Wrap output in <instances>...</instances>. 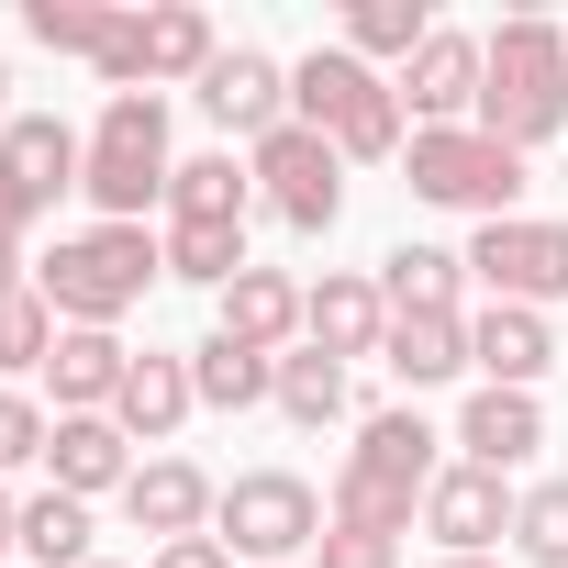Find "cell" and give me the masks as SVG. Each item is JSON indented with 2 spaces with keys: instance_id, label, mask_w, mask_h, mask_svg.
Here are the masks:
<instances>
[{
  "instance_id": "6da1fadb",
  "label": "cell",
  "mask_w": 568,
  "mask_h": 568,
  "mask_svg": "<svg viewBox=\"0 0 568 568\" xmlns=\"http://www.w3.org/2000/svg\"><path fill=\"white\" fill-rule=\"evenodd\" d=\"M446 435L402 402V413H368L357 424V446H346V468H335V490H324V524H346V535H413V513H424V490L446 479V457H435Z\"/></svg>"
},
{
  "instance_id": "7a4b0ae2",
  "label": "cell",
  "mask_w": 568,
  "mask_h": 568,
  "mask_svg": "<svg viewBox=\"0 0 568 568\" xmlns=\"http://www.w3.org/2000/svg\"><path fill=\"white\" fill-rule=\"evenodd\" d=\"M490 145L535 156L568 134V34L546 12H513L501 34H479V112H468Z\"/></svg>"
},
{
  "instance_id": "3957f363",
  "label": "cell",
  "mask_w": 568,
  "mask_h": 568,
  "mask_svg": "<svg viewBox=\"0 0 568 568\" xmlns=\"http://www.w3.org/2000/svg\"><path fill=\"white\" fill-rule=\"evenodd\" d=\"M156 278H168V234H145V223H90V234H57V256H34L45 313L79 335H123V313Z\"/></svg>"
},
{
  "instance_id": "277c9868",
  "label": "cell",
  "mask_w": 568,
  "mask_h": 568,
  "mask_svg": "<svg viewBox=\"0 0 568 568\" xmlns=\"http://www.w3.org/2000/svg\"><path fill=\"white\" fill-rule=\"evenodd\" d=\"M291 123H313L346 168H390V156L413 145L402 90H390L368 57H346V45H313V57L291 68Z\"/></svg>"
},
{
  "instance_id": "5b68a950",
  "label": "cell",
  "mask_w": 568,
  "mask_h": 568,
  "mask_svg": "<svg viewBox=\"0 0 568 568\" xmlns=\"http://www.w3.org/2000/svg\"><path fill=\"white\" fill-rule=\"evenodd\" d=\"M179 156H168V90H112L101 123H90V201L101 223H145V201H168Z\"/></svg>"
},
{
  "instance_id": "8992f818",
  "label": "cell",
  "mask_w": 568,
  "mask_h": 568,
  "mask_svg": "<svg viewBox=\"0 0 568 568\" xmlns=\"http://www.w3.org/2000/svg\"><path fill=\"white\" fill-rule=\"evenodd\" d=\"M402 190L435 201V212H479V223H513L524 201V156L490 145L479 123H446V134H413L402 145Z\"/></svg>"
},
{
  "instance_id": "52a82bcc",
  "label": "cell",
  "mask_w": 568,
  "mask_h": 568,
  "mask_svg": "<svg viewBox=\"0 0 568 568\" xmlns=\"http://www.w3.org/2000/svg\"><path fill=\"white\" fill-rule=\"evenodd\" d=\"M223 57V34H212V12L201 0H156V12H112V34H101V79L112 90H168V79H190L201 90V68Z\"/></svg>"
},
{
  "instance_id": "ba28073f",
  "label": "cell",
  "mask_w": 568,
  "mask_h": 568,
  "mask_svg": "<svg viewBox=\"0 0 568 568\" xmlns=\"http://www.w3.org/2000/svg\"><path fill=\"white\" fill-rule=\"evenodd\" d=\"M212 535H223L234 557H302V546H324V490H313L302 468H234Z\"/></svg>"
},
{
  "instance_id": "9c48e42d",
  "label": "cell",
  "mask_w": 568,
  "mask_h": 568,
  "mask_svg": "<svg viewBox=\"0 0 568 568\" xmlns=\"http://www.w3.org/2000/svg\"><path fill=\"white\" fill-rule=\"evenodd\" d=\"M245 168H256V201L291 223V234H335V212H346V156H335L313 123H278L267 145H245Z\"/></svg>"
},
{
  "instance_id": "30bf717a",
  "label": "cell",
  "mask_w": 568,
  "mask_h": 568,
  "mask_svg": "<svg viewBox=\"0 0 568 568\" xmlns=\"http://www.w3.org/2000/svg\"><path fill=\"white\" fill-rule=\"evenodd\" d=\"M468 278H479L490 302H524V313L568 302V223H546V212L479 223V245H468Z\"/></svg>"
},
{
  "instance_id": "8fae6325",
  "label": "cell",
  "mask_w": 568,
  "mask_h": 568,
  "mask_svg": "<svg viewBox=\"0 0 568 568\" xmlns=\"http://www.w3.org/2000/svg\"><path fill=\"white\" fill-rule=\"evenodd\" d=\"M513 513H524V490H513L501 468H468V457H446V479L424 490V535H435L446 557H490V546L513 535Z\"/></svg>"
},
{
  "instance_id": "7c38bea8",
  "label": "cell",
  "mask_w": 568,
  "mask_h": 568,
  "mask_svg": "<svg viewBox=\"0 0 568 568\" xmlns=\"http://www.w3.org/2000/svg\"><path fill=\"white\" fill-rule=\"evenodd\" d=\"M223 134H245V145H267L278 123H291V68H278L267 45H223L212 68H201V90H190Z\"/></svg>"
},
{
  "instance_id": "4fadbf2b",
  "label": "cell",
  "mask_w": 568,
  "mask_h": 568,
  "mask_svg": "<svg viewBox=\"0 0 568 568\" xmlns=\"http://www.w3.org/2000/svg\"><path fill=\"white\" fill-rule=\"evenodd\" d=\"M390 90H402V112H413V134H446V123H468V112H479V34H457V23H435V34L413 45V68H402Z\"/></svg>"
},
{
  "instance_id": "5bb4252c",
  "label": "cell",
  "mask_w": 568,
  "mask_h": 568,
  "mask_svg": "<svg viewBox=\"0 0 568 568\" xmlns=\"http://www.w3.org/2000/svg\"><path fill=\"white\" fill-rule=\"evenodd\" d=\"M379 335H390V302H379L368 267H324L313 291H302V346H324L335 368L346 357H379Z\"/></svg>"
},
{
  "instance_id": "9a60e30c",
  "label": "cell",
  "mask_w": 568,
  "mask_h": 568,
  "mask_svg": "<svg viewBox=\"0 0 568 568\" xmlns=\"http://www.w3.org/2000/svg\"><path fill=\"white\" fill-rule=\"evenodd\" d=\"M468 368H479V390H535L557 368V324L524 302H490V313H468Z\"/></svg>"
},
{
  "instance_id": "2e32d148",
  "label": "cell",
  "mask_w": 568,
  "mask_h": 568,
  "mask_svg": "<svg viewBox=\"0 0 568 568\" xmlns=\"http://www.w3.org/2000/svg\"><path fill=\"white\" fill-rule=\"evenodd\" d=\"M45 468H57V490L68 501H101V490H134V435L112 424V413H57V435H45Z\"/></svg>"
},
{
  "instance_id": "e0dca14e",
  "label": "cell",
  "mask_w": 568,
  "mask_h": 568,
  "mask_svg": "<svg viewBox=\"0 0 568 568\" xmlns=\"http://www.w3.org/2000/svg\"><path fill=\"white\" fill-rule=\"evenodd\" d=\"M123 513H134V535L179 546V535H212L223 479H212V468H190V457H145V468H134V490H123Z\"/></svg>"
},
{
  "instance_id": "ac0fdd59",
  "label": "cell",
  "mask_w": 568,
  "mask_h": 568,
  "mask_svg": "<svg viewBox=\"0 0 568 568\" xmlns=\"http://www.w3.org/2000/svg\"><path fill=\"white\" fill-rule=\"evenodd\" d=\"M0 168L23 179V201H34V212H57V201L90 179V134H68L57 112H12V123H0Z\"/></svg>"
},
{
  "instance_id": "d6986e66",
  "label": "cell",
  "mask_w": 568,
  "mask_h": 568,
  "mask_svg": "<svg viewBox=\"0 0 568 568\" xmlns=\"http://www.w3.org/2000/svg\"><path fill=\"white\" fill-rule=\"evenodd\" d=\"M535 446H546V402L535 390H468V413H457V457L468 468H501L513 479Z\"/></svg>"
},
{
  "instance_id": "ffe728a7",
  "label": "cell",
  "mask_w": 568,
  "mask_h": 568,
  "mask_svg": "<svg viewBox=\"0 0 568 568\" xmlns=\"http://www.w3.org/2000/svg\"><path fill=\"white\" fill-rule=\"evenodd\" d=\"M212 335H234V346H256V357H291V335H302V278H291V267H245L234 291H223V313H212Z\"/></svg>"
},
{
  "instance_id": "44dd1931",
  "label": "cell",
  "mask_w": 568,
  "mask_h": 568,
  "mask_svg": "<svg viewBox=\"0 0 568 568\" xmlns=\"http://www.w3.org/2000/svg\"><path fill=\"white\" fill-rule=\"evenodd\" d=\"M379 368H390L402 390H446V379H468V313H390Z\"/></svg>"
},
{
  "instance_id": "7402d4cb",
  "label": "cell",
  "mask_w": 568,
  "mask_h": 568,
  "mask_svg": "<svg viewBox=\"0 0 568 568\" xmlns=\"http://www.w3.org/2000/svg\"><path fill=\"white\" fill-rule=\"evenodd\" d=\"M190 413H201V390H190V357H156V346H145V357L123 368V402H112V424H123L134 446H168Z\"/></svg>"
},
{
  "instance_id": "603a6c76",
  "label": "cell",
  "mask_w": 568,
  "mask_h": 568,
  "mask_svg": "<svg viewBox=\"0 0 568 568\" xmlns=\"http://www.w3.org/2000/svg\"><path fill=\"white\" fill-rule=\"evenodd\" d=\"M123 368H134V346L123 335H57V357H45V390H57V413H112L123 402Z\"/></svg>"
},
{
  "instance_id": "cb8c5ba5",
  "label": "cell",
  "mask_w": 568,
  "mask_h": 568,
  "mask_svg": "<svg viewBox=\"0 0 568 568\" xmlns=\"http://www.w3.org/2000/svg\"><path fill=\"white\" fill-rule=\"evenodd\" d=\"M190 390H201V413H256V402H278V357H256L234 335H201L190 346Z\"/></svg>"
},
{
  "instance_id": "d4e9b609",
  "label": "cell",
  "mask_w": 568,
  "mask_h": 568,
  "mask_svg": "<svg viewBox=\"0 0 568 568\" xmlns=\"http://www.w3.org/2000/svg\"><path fill=\"white\" fill-rule=\"evenodd\" d=\"M245 201H256V168H234V145L179 156V179H168V223H245Z\"/></svg>"
},
{
  "instance_id": "484cf974",
  "label": "cell",
  "mask_w": 568,
  "mask_h": 568,
  "mask_svg": "<svg viewBox=\"0 0 568 568\" xmlns=\"http://www.w3.org/2000/svg\"><path fill=\"white\" fill-rule=\"evenodd\" d=\"M457 291H468V256L457 245H390L379 256V302L390 313H457Z\"/></svg>"
},
{
  "instance_id": "4316f807",
  "label": "cell",
  "mask_w": 568,
  "mask_h": 568,
  "mask_svg": "<svg viewBox=\"0 0 568 568\" xmlns=\"http://www.w3.org/2000/svg\"><path fill=\"white\" fill-rule=\"evenodd\" d=\"M256 256H245V223H168V278H190V291H234Z\"/></svg>"
},
{
  "instance_id": "83f0119b",
  "label": "cell",
  "mask_w": 568,
  "mask_h": 568,
  "mask_svg": "<svg viewBox=\"0 0 568 568\" xmlns=\"http://www.w3.org/2000/svg\"><path fill=\"white\" fill-rule=\"evenodd\" d=\"M278 413H291L302 435H324V424H346V368H335L324 346H302V357H278Z\"/></svg>"
},
{
  "instance_id": "f1b7e54d",
  "label": "cell",
  "mask_w": 568,
  "mask_h": 568,
  "mask_svg": "<svg viewBox=\"0 0 568 568\" xmlns=\"http://www.w3.org/2000/svg\"><path fill=\"white\" fill-rule=\"evenodd\" d=\"M23 557H34V568H90V501L34 490V501H23Z\"/></svg>"
},
{
  "instance_id": "f546056e",
  "label": "cell",
  "mask_w": 568,
  "mask_h": 568,
  "mask_svg": "<svg viewBox=\"0 0 568 568\" xmlns=\"http://www.w3.org/2000/svg\"><path fill=\"white\" fill-rule=\"evenodd\" d=\"M424 34H435L424 0H346V57H402V68H413Z\"/></svg>"
},
{
  "instance_id": "4dcf8cb0",
  "label": "cell",
  "mask_w": 568,
  "mask_h": 568,
  "mask_svg": "<svg viewBox=\"0 0 568 568\" xmlns=\"http://www.w3.org/2000/svg\"><path fill=\"white\" fill-rule=\"evenodd\" d=\"M57 313H45V291H12L0 302V379H45V357H57Z\"/></svg>"
},
{
  "instance_id": "1f68e13d",
  "label": "cell",
  "mask_w": 568,
  "mask_h": 568,
  "mask_svg": "<svg viewBox=\"0 0 568 568\" xmlns=\"http://www.w3.org/2000/svg\"><path fill=\"white\" fill-rule=\"evenodd\" d=\"M513 557H524V568H568V479H535V490H524Z\"/></svg>"
},
{
  "instance_id": "d6a6232c",
  "label": "cell",
  "mask_w": 568,
  "mask_h": 568,
  "mask_svg": "<svg viewBox=\"0 0 568 568\" xmlns=\"http://www.w3.org/2000/svg\"><path fill=\"white\" fill-rule=\"evenodd\" d=\"M23 34H34L45 57H101V34H112V0H34V12H23Z\"/></svg>"
},
{
  "instance_id": "836d02e7",
  "label": "cell",
  "mask_w": 568,
  "mask_h": 568,
  "mask_svg": "<svg viewBox=\"0 0 568 568\" xmlns=\"http://www.w3.org/2000/svg\"><path fill=\"white\" fill-rule=\"evenodd\" d=\"M45 435H57V413H45L34 390H0V479H12V468H45Z\"/></svg>"
},
{
  "instance_id": "e575fe53",
  "label": "cell",
  "mask_w": 568,
  "mask_h": 568,
  "mask_svg": "<svg viewBox=\"0 0 568 568\" xmlns=\"http://www.w3.org/2000/svg\"><path fill=\"white\" fill-rule=\"evenodd\" d=\"M324 568H402V546H390V535H346V524H324Z\"/></svg>"
},
{
  "instance_id": "d590c367",
  "label": "cell",
  "mask_w": 568,
  "mask_h": 568,
  "mask_svg": "<svg viewBox=\"0 0 568 568\" xmlns=\"http://www.w3.org/2000/svg\"><path fill=\"white\" fill-rule=\"evenodd\" d=\"M145 568H234V546H223V535H179V546H156Z\"/></svg>"
},
{
  "instance_id": "8d00e7d4",
  "label": "cell",
  "mask_w": 568,
  "mask_h": 568,
  "mask_svg": "<svg viewBox=\"0 0 568 568\" xmlns=\"http://www.w3.org/2000/svg\"><path fill=\"white\" fill-rule=\"evenodd\" d=\"M34 223H45V212H34V201H23V179H12V168H0V245H23V234H34Z\"/></svg>"
},
{
  "instance_id": "74e56055",
  "label": "cell",
  "mask_w": 568,
  "mask_h": 568,
  "mask_svg": "<svg viewBox=\"0 0 568 568\" xmlns=\"http://www.w3.org/2000/svg\"><path fill=\"white\" fill-rule=\"evenodd\" d=\"M12 291H34V256H23V245H0V302H12Z\"/></svg>"
},
{
  "instance_id": "f35d334b",
  "label": "cell",
  "mask_w": 568,
  "mask_h": 568,
  "mask_svg": "<svg viewBox=\"0 0 568 568\" xmlns=\"http://www.w3.org/2000/svg\"><path fill=\"white\" fill-rule=\"evenodd\" d=\"M12 546H23V501L0 490V568H12Z\"/></svg>"
},
{
  "instance_id": "ab89813d",
  "label": "cell",
  "mask_w": 568,
  "mask_h": 568,
  "mask_svg": "<svg viewBox=\"0 0 568 568\" xmlns=\"http://www.w3.org/2000/svg\"><path fill=\"white\" fill-rule=\"evenodd\" d=\"M435 568H501V557H435Z\"/></svg>"
},
{
  "instance_id": "60d3db41",
  "label": "cell",
  "mask_w": 568,
  "mask_h": 568,
  "mask_svg": "<svg viewBox=\"0 0 568 568\" xmlns=\"http://www.w3.org/2000/svg\"><path fill=\"white\" fill-rule=\"evenodd\" d=\"M0 123H12V68H0Z\"/></svg>"
},
{
  "instance_id": "b9f144b4",
  "label": "cell",
  "mask_w": 568,
  "mask_h": 568,
  "mask_svg": "<svg viewBox=\"0 0 568 568\" xmlns=\"http://www.w3.org/2000/svg\"><path fill=\"white\" fill-rule=\"evenodd\" d=\"M90 568H112V557H90Z\"/></svg>"
}]
</instances>
